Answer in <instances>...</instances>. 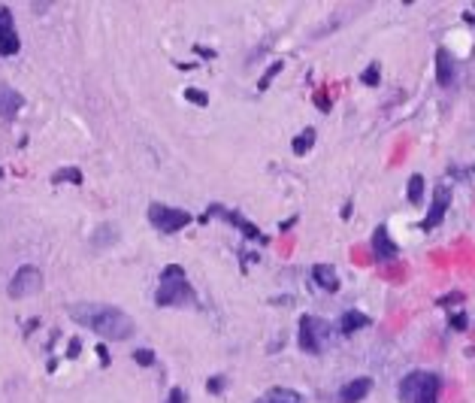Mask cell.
<instances>
[{
	"label": "cell",
	"mask_w": 475,
	"mask_h": 403,
	"mask_svg": "<svg viewBox=\"0 0 475 403\" xmlns=\"http://www.w3.org/2000/svg\"><path fill=\"white\" fill-rule=\"evenodd\" d=\"M67 316L73 322H79L82 328L94 331L97 337L112 340V343H125V340L134 337V318H130L125 309L112 307V303H70L67 307Z\"/></svg>",
	"instance_id": "1"
},
{
	"label": "cell",
	"mask_w": 475,
	"mask_h": 403,
	"mask_svg": "<svg viewBox=\"0 0 475 403\" xmlns=\"http://www.w3.org/2000/svg\"><path fill=\"white\" fill-rule=\"evenodd\" d=\"M155 303L158 307H194L197 294L188 282V273L182 264H167L160 270V285L155 291Z\"/></svg>",
	"instance_id": "2"
},
{
	"label": "cell",
	"mask_w": 475,
	"mask_h": 403,
	"mask_svg": "<svg viewBox=\"0 0 475 403\" xmlns=\"http://www.w3.org/2000/svg\"><path fill=\"white\" fill-rule=\"evenodd\" d=\"M400 403H439L442 376L433 370H412L400 379Z\"/></svg>",
	"instance_id": "3"
},
{
	"label": "cell",
	"mask_w": 475,
	"mask_h": 403,
	"mask_svg": "<svg viewBox=\"0 0 475 403\" xmlns=\"http://www.w3.org/2000/svg\"><path fill=\"white\" fill-rule=\"evenodd\" d=\"M333 337V324L321 316H303L300 318V333H297V343L306 355H321L327 349Z\"/></svg>",
	"instance_id": "4"
},
{
	"label": "cell",
	"mask_w": 475,
	"mask_h": 403,
	"mask_svg": "<svg viewBox=\"0 0 475 403\" xmlns=\"http://www.w3.org/2000/svg\"><path fill=\"white\" fill-rule=\"evenodd\" d=\"M149 222L160 234H176V231H182V227L191 225V212L167 207V203H151L149 207Z\"/></svg>",
	"instance_id": "5"
},
{
	"label": "cell",
	"mask_w": 475,
	"mask_h": 403,
	"mask_svg": "<svg viewBox=\"0 0 475 403\" xmlns=\"http://www.w3.org/2000/svg\"><path fill=\"white\" fill-rule=\"evenodd\" d=\"M40 288H43V270L34 267V264H25V267H19L12 273L10 285H6V294H10L12 300H21V298L36 294Z\"/></svg>",
	"instance_id": "6"
},
{
	"label": "cell",
	"mask_w": 475,
	"mask_h": 403,
	"mask_svg": "<svg viewBox=\"0 0 475 403\" xmlns=\"http://www.w3.org/2000/svg\"><path fill=\"white\" fill-rule=\"evenodd\" d=\"M372 255H375V261L379 264H394L397 258H400V246L390 240L388 225H379L372 231Z\"/></svg>",
	"instance_id": "7"
},
{
	"label": "cell",
	"mask_w": 475,
	"mask_h": 403,
	"mask_svg": "<svg viewBox=\"0 0 475 403\" xmlns=\"http://www.w3.org/2000/svg\"><path fill=\"white\" fill-rule=\"evenodd\" d=\"M451 207V192H448V185H436V192H433V203H430V212H427V218L421 222V231H427L430 234L433 227H439L442 225V218H445V212Z\"/></svg>",
	"instance_id": "8"
},
{
	"label": "cell",
	"mask_w": 475,
	"mask_h": 403,
	"mask_svg": "<svg viewBox=\"0 0 475 403\" xmlns=\"http://www.w3.org/2000/svg\"><path fill=\"white\" fill-rule=\"evenodd\" d=\"M372 391V379L370 376H357V379H351V382H346L339 389V394H336V400L339 403H360V400H366V394Z\"/></svg>",
	"instance_id": "9"
},
{
	"label": "cell",
	"mask_w": 475,
	"mask_h": 403,
	"mask_svg": "<svg viewBox=\"0 0 475 403\" xmlns=\"http://www.w3.org/2000/svg\"><path fill=\"white\" fill-rule=\"evenodd\" d=\"M209 216H221V218H224V222L236 225V227H240V231L245 234V237H251V240H264V237H260V231H257L255 225H251V222H245V218L240 216V212H233V209H224V207H221V203H212V207H209V212H206V218H209Z\"/></svg>",
	"instance_id": "10"
},
{
	"label": "cell",
	"mask_w": 475,
	"mask_h": 403,
	"mask_svg": "<svg viewBox=\"0 0 475 403\" xmlns=\"http://www.w3.org/2000/svg\"><path fill=\"white\" fill-rule=\"evenodd\" d=\"M19 110H25V97L12 85H0V118H15Z\"/></svg>",
	"instance_id": "11"
},
{
	"label": "cell",
	"mask_w": 475,
	"mask_h": 403,
	"mask_svg": "<svg viewBox=\"0 0 475 403\" xmlns=\"http://www.w3.org/2000/svg\"><path fill=\"white\" fill-rule=\"evenodd\" d=\"M454 73H457V67H454L451 52L448 49H436V82H439L442 88H448L451 82H454Z\"/></svg>",
	"instance_id": "12"
},
{
	"label": "cell",
	"mask_w": 475,
	"mask_h": 403,
	"mask_svg": "<svg viewBox=\"0 0 475 403\" xmlns=\"http://www.w3.org/2000/svg\"><path fill=\"white\" fill-rule=\"evenodd\" d=\"M255 403H306V397L300 391H294V389H285V385H275V389L270 391H264Z\"/></svg>",
	"instance_id": "13"
},
{
	"label": "cell",
	"mask_w": 475,
	"mask_h": 403,
	"mask_svg": "<svg viewBox=\"0 0 475 403\" xmlns=\"http://www.w3.org/2000/svg\"><path fill=\"white\" fill-rule=\"evenodd\" d=\"M372 324V318L366 316V313H360V309H346L342 313V318H339V331L346 333H355V331H363V328H370Z\"/></svg>",
	"instance_id": "14"
},
{
	"label": "cell",
	"mask_w": 475,
	"mask_h": 403,
	"mask_svg": "<svg viewBox=\"0 0 475 403\" xmlns=\"http://www.w3.org/2000/svg\"><path fill=\"white\" fill-rule=\"evenodd\" d=\"M312 279H315V285L324 288V291H339V276H336V270L330 264H315V267H312Z\"/></svg>",
	"instance_id": "15"
},
{
	"label": "cell",
	"mask_w": 475,
	"mask_h": 403,
	"mask_svg": "<svg viewBox=\"0 0 475 403\" xmlns=\"http://www.w3.org/2000/svg\"><path fill=\"white\" fill-rule=\"evenodd\" d=\"M312 146H315V127H306V131H300L294 136V143H291V149H294L297 158H303Z\"/></svg>",
	"instance_id": "16"
},
{
	"label": "cell",
	"mask_w": 475,
	"mask_h": 403,
	"mask_svg": "<svg viewBox=\"0 0 475 403\" xmlns=\"http://www.w3.org/2000/svg\"><path fill=\"white\" fill-rule=\"evenodd\" d=\"M112 242H118V231L116 225H101L97 227V234L91 237V246L101 249V246H112Z\"/></svg>",
	"instance_id": "17"
},
{
	"label": "cell",
	"mask_w": 475,
	"mask_h": 403,
	"mask_svg": "<svg viewBox=\"0 0 475 403\" xmlns=\"http://www.w3.org/2000/svg\"><path fill=\"white\" fill-rule=\"evenodd\" d=\"M405 197H409L412 207H421V203H424V176H421V173H412L409 176V192H405Z\"/></svg>",
	"instance_id": "18"
},
{
	"label": "cell",
	"mask_w": 475,
	"mask_h": 403,
	"mask_svg": "<svg viewBox=\"0 0 475 403\" xmlns=\"http://www.w3.org/2000/svg\"><path fill=\"white\" fill-rule=\"evenodd\" d=\"M82 170L79 167H61V170L52 173V182H70V185H82Z\"/></svg>",
	"instance_id": "19"
},
{
	"label": "cell",
	"mask_w": 475,
	"mask_h": 403,
	"mask_svg": "<svg viewBox=\"0 0 475 403\" xmlns=\"http://www.w3.org/2000/svg\"><path fill=\"white\" fill-rule=\"evenodd\" d=\"M19 49H21V43H19V37H15V30H12V34H6V37H0V58H3V55H15Z\"/></svg>",
	"instance_id": "20"
},
{
	"label": "cell",
	"mask_w": 475,
	"mask_h": 403,
	"mask_svg": "<svg viewBox=\"0 0 475 403\" xmlns=\"http://www.w3.org/2000/svg\"><path fill=\"white\" fill-rule=\"evenodd\" d=\"M282 70H285V61H275V64L270 67V70H266L264 76H260V82H257V88H260V91H266V88H270V82H273V79H275V76H279Z\"/></svg>",
	"instance_id": "21"
},
{
	"label": "cell",
	"mask_w": 475,
	"mask_h": 403,
	"mask_svg": "<svg viewBox=\"0 0 475 403\" xmlns=\"http://www.w3.org/2000/svg\"><path fill=\"white\" fill-rule=\"evenodd\" d=\"M185 101L197 103V106H209V94H206V91H197V88H185Z\"/></svg>",
	"instance_id": "22"
},
{
	"label": "cell",
	"mask_w": 475,
	"mask_h": 403,
	"mask_svg": "<svg viewBox=\"0 0 475 403\" xmlns=\"http://www.w3.org/2000/svg\"><path fill=\"white\" fill-rule=\"evenodd\" d=\"M134 361L140 364V367H151V364H155V352H151V349H136Z\"/></svg>",
	"instance_id": "23"
},
{
	"label": "cell",
	"mask_w": 475,
	"mask_h": 403,
	"mask_svg": "<svg viewBox=\"0 0 475 403\" xmlns=\"http://www.w3.org/2000/svg\"><path fill=\"white\" fill-rule=\"evenodd\" d=\"M360 79H363V85H379V61H372V64L363 70Z\"/></svg>",
	"instance_id": "24"
},
{
	"label": "cell",
	"mask_w": 475,
	"mask_h": 403,
	"mask_svg": "<svg viewBox=\"0 0 475 403\" xmlns=\"http://www.w3.org/2000/svg\"><path fill=\"white\" fill-rule=\"evenodd\" d=\"M12 34V12L6 6H0V37Z\"/></svg>",
	"instance_id": "25"
},
{
	"label": "cell",
	"mask_w": 475,
	"mask_h": 403,
	"mask_svg": "<svg viewBox=\"0 0 475 403\" xmlns=\"http://www.w3.org/2000/svg\"><path fill=\"white\" fill-rule=\"evenodd\" d=\"M224 385H227L224 376H212L209 382H206V391H209V394H221V391H224Z\"/></svg>",
	"instance_id": "26"
},
{
	"label": "cell",
	"mask_w": 475,
	"mask_h": 403,
	"mask_svg": "<svg viewBox=\"0 0 475 403\" xmlns=\"http://www.w3.org/2000/svg\"><path fill=\"white\" fill-rule=\"evenodd\" d=\"M451 331H466V324H469V318H466V313H457V316H451Z\"/></svg>",
	"instance_id": "27"
},
{
	"label": "cell",
	"mask_w": 475,
	"mask_h": 403,
	"mask_svg": "<svg viewBox=\"0 0 475 403\" xmlns=\"http://www.w3.org/2000/svg\"><path fill=\"white\" fill-rule=\"evenodd\" d=\"M79 355H82V340L73 337L70 343H67V358H79Z\"/></svg>",
	"instance_id": "28"
},
{
	"label": "cell",
	"mask_w": 475,
	"mask_h": 403,
	"mask_svg": "<svg viewBox=\"0 0 475 403\" xmlns=\"http://www.w3.org/2000/svg\"><path fill=\"white\" fill-rule=\"evenodd\" d=\"M167 403H185V391H182V389H173L170 394H167Z\"/></svg>",
	"instance_id": "29"
},
{
	"label": "cell",
	"mask_w": 475,
	"mask_h": 403,
	"mask_svg": "<svg viewBox=\"0 0 475 403\" xmlns=\"http://www.w3.org/2000/svg\"><path fill=\"white\" fill-rule=\"evenodd\" d=\"M97 355H101V364L106 367V364H109V352H106V346H103V343L97 346Z\"/></svg>",
	"instance_id": "30"
},
{
	"label": "cell",
	"mask_w": 475,
	"mask_h": 403,
	"mask_svg": "<svg viewBox=\"0 0 475 403\" xmlns=\"http://www.w3.org/2000/svg\"><path fill=\"white\" fill-rule=\"evenodd\" d=\"M197 55H203V58H215V52H212V49H203V45H197Z\"/></svg>",
	"instance_id": "31"
},
{
	"label": "cell",
	"mask_w": 475,
	"mask_h": 403,
	"mask_svg": "<svg viewBox=\"0 0 475 403\" xmlns=\"http://www.w3.org/2000/svg\"><path fill=\"white\" fill-rule=\"evenodd\" d=\"M36 324H40V318H30V322L25 324V333H30V331H36Z\"/></svg>",
	"instance_id": "32"
},
{
	"label": "cell",
	"mask_w": 475,
	"mask_h": 403,
	"mask_svg": "<svg viewBox=\"0 0 475 403\" xmlns=\"http://www.w3.org/2000/svg\"><path fill=\"white\" fill-rule=\"evenodd\" d=\"M0 179H3V170H0Z\"/></svg>",
	"instance_id": "33"
}]
</instances>
